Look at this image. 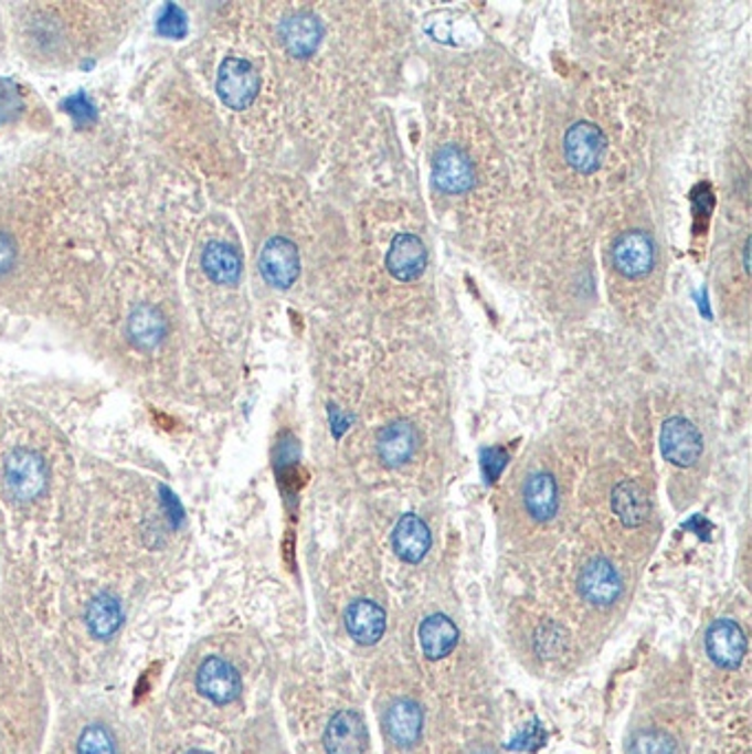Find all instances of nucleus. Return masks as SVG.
<instances>
[{
	"mask_svg": "<svg viewBox=\"0 0 752 754\" xmlns=\"http://www.w3.org/2000/svg\"><path fill=\"white\" fill-rule=\"evenodd\" d=\"M565 157L568 163L583 174L596 172L607 155V137L592 121H576L565 132Z\"/></svg>",
	"mask_w": 752,
	"mask_h": 754,
	"instance_id": "7ed1b4c3",
	"label": "nucleus"
},
{
	"mask_svg": "<svg viewBox=\"0 0 752 754\" xmlns=\"http://www.w3.org/2000/svg\"><path fill=\"white\" fill-rule=\"evenodd\" d=\"M433 179L435 185L446 194L468 192L475 185V168L470 157L453 144L439 148L433 159Z\"/></svg>",
	"mask_w": 752,
	"mask_h": 754,
	"instance_id": "1a4fd4ad",
	"label": "nucleus"
},
{
	"mask_svg": "<svg viewBox=\"0 0 752 754\" xmlns=\"http://www.w3.org/2000/svg\"><path fill=\"white\" fill-rule=\"evenodd\" d=\"M201 267L210 280L219 285H234L241 278L243 261L232 245L223 241H212L201 254Z\"/></svg>",
	"mask_w": 752,
	"mask_h": 754,
	"instance_id": "412c9836",
	"label": "nucleus"
},
{
	"mask_svg": "<svg viewBox=\"0 0 752 754\" xmlns=\"http://www.w3.org/2000/svg\"><path fill=\"white\" fill-rule=\"evenodd\" d=\"M627 754H678L676 740L658 729L638 731L627 746Z\"/></svg>",
	"mask_w": 752,
	"mask_h": 754,
	"instance_id": "b1692460",
	"label": "nucleus"
},
{
	"mask_svg": "<svg viewBox=\"0 0 752 754\" xmlns=\"http://www.w3.org/2000/svg\"><path fill=\"white\" fill-rule=\"evenodd\" d=\"M188 754H210V753H205V751H192V753H188Z\"/></svg>",
	"mask_w": 752,
	"mask_h": 754,
	"instance_id": "7c9ffc66",
	"label": "nucleus"
},
{
	"mask_svg": "<svg viewBox=\"0 0 752 754\" xmlns=\"http://www.w3.org/2000/svg\"><path fill=\"white\" fill-rule=\"evenodd\" d=\"M15 261H18V247H15L13 238L0 230V276L11 272Z\"/></svg>",
	"mask_w": 752,
	"mask_h": 754,
	"instance_id": "c85d7f7f",
	"label": "nucleus"
},
{
	"mask_svg": "<svg viewBox=\"0 0 752 754\" xmlns=\"http://www.w3.org/2000/svg\"><path fill=\"white\" fill-rule=\"evenodd\" d=\"M428 265V252L420 236L415 234H398L386 252V269L400 283H413L422 278Z\"/></svg>",
	"mask_w": 752,
	"mask_h": 754,
	"instance_id": "f8f14e48",
	"label": "nucleus"
},
{
	"mask_svg": "<svg viewBox=\"0 0 752 754\" xmlns=\"http://www.w3.org/2000/svg\"><path fill=\"white\" fill-rule=\"evenodd\" d=\"M258 269L272 287L289 289L300 274L298 247L285 236L269 238L261 249Z\"/></svg>",
	"mask_w": 752,
	"mask_h": 754,
	"instance_id": "39448f33",
	"label": "nucleus"
},
{
	"mask_svg": "<svg viewBox=\"0 0 752 754\" xmlns=\"http://www.w3.org/2000/svg\"><path fill=\"white\" fill-rule=\"evenodd\" d=\"M431 543H433L431 530L424 523V519H420L417 514H404L395 523L393 550L404 563H411V565L422 563L431 550Z\"/></svg>",
	"mask_w": 752,
	"mask_h": 754,
	"instance_id": "f3484780",
	"label": "nucleus"
},
{
	"mask_svg": "<svg viewBox=\"0 0 752 754\" xmlns=\"http://www.w3.org/2000/svg\"><path fill=\"white\" fill-rule=\"evenodd\" d=\"M612 261L616 269L627 278L647 276L656 263V245L652 236L643 230L625 232L612 249Z\"/></svg>",
	"mask_w": 752,
	"mask_h": 754,
	"instance_id": "0eeeda50",
	"label": "nucleus"
},
{
	"mask_svg": "<svg viewBox=\"0 0 752 754\" xmlns=\"http://www.w3.org/2000/svg\"><path fill=\"white\" fill-rule=\"evenodd\" d=\"M523 503L534 521H552L559 512V484L552 472H532L523 486Z\"/></svg>",
	"mask_w": 752,
	"mask_h": 754,
	"instance_id": "a211bd4d",
	"label": "nucleus"
},
{
	"mask_svg": "<svg viewBox=\"0 0 752 754\" xmlns=\"http://www.w3.org/2000/svg\"><path fill=\"white\" fill-rule=\"evenodd\" d=\"M345 625H347L349 636L358 645L371 647V645L380 643L384 631H386V614L373 601H353L347 607Z\"/></svg>",
	"mask_w": 752,
	"mask_h": 754,
	"instance_id": "dca6fc26",
	"label": "nucleus"
},
{
	"mask_svg": "<svg viewBox=\"0 0 752 754\" xmlns=\"http://www.w3.org/2000/svg\"><path fill=\"white\" fill-rule=\"evenodd\" d=\"M4 488L13 501L29 503L49 486V468L44 459L29 448L13 450L4 461Z\"/></svg>",
	"mask_w": 752,
	"mask_h": 754,
	"instance_id": "f257e3e1",
	"label": "nucleus"
},
{
	"mask_svg": "<svg viewBox=\"0 0 752 754\" xmlns=\"http://www.w3.org/2000/svg\"><path fill=\"white\" fill-rule=\"evenodd\" d=\"M197 689L212 704L225 707L239 700L243 682L239 671L227 660L212 656L205 658L197 671Z\"/></svg>",
	"mask_w": 752,
	"mask_h": 754,
	"instance_id": "423d86ee",
	"label": "nucleus"
},
{
	"mask_svg": "<svg viewBox=\"0 0 752 754\" xmlns=\"http://www.w3.org/2000/svg\"><path fill=\"white\" fill-rule=\"evenodd\" d=\"M660 450L669 464L678 468H691L702 457L705 439L693 422L676 415L663 424Z\"/></svg>",
	"mask_w": 752,
	"mask_h": 754,
	"instance_id": "20e7f679",
	"label": "nucleus"
},
{
	"mask_svg": "<svg viewBox=\"0 0 752 754\" xmlns=\"http://www.w3.org/2000/svg\"><path fill=\"white\" fill-rule=\"evenodd\" d=\"M22 110V95L11 79L0 77V126L13 121Z\"/></svg>",
	"mask_w": 752,
	"mask_h": 754,
	"instance_id": "a878e982",
	"label": "nucleus"
},
{
	"mask_svg": "<svg viewBox=\"0 0 752 754\" xmlns=\"http://www.w3.org/2000/svg\"><path fill=\"white\" fill-rule=\"evenodd\" d=\"M707 654L720 669H738L749 651L744 629L735 620H716L707 631Z\"/></svg>",
	"mask_w": 752,
	"mask_h": 754,
	"instance_id": "6e6552de",
	"label": "nucleus"
},
{
	"mask_svg": "<svg viewBox=\"0 0 752 754\" xmlns=\"http://www.w3.org/2000/svg\"><path fill=\"white\" fill-rule=\"evenodd\" d=\"M62 108L66 110V115H68L77 126H88V124H93V119L97 117V110H95L93 102H91L84 93H75L73 97L64 99Z\"/></svg>",
	"mask_w": 752,
	"mask_h": 754,
	"instance_id": "cd10ccee",
	"label": "nucleus"
},
{
	"mask_svg": "<svg viewBox=\"0 0 752 754\" xmlns=\"http://www.w3.org/2000/svg\"><path fill=\"white\" fill-rule=\"evenodd\" d=\"M278 35L289 55L305 60L318 51L325 38V26L318 15L309 11H296L283 18L278 26Z\"/></svg>",
	"mask_w": 752,
	"mask_h": 754,
	"instance_id": "9b49d317",
	"label": "nucleus"
},
{
	"mask_svg": "<svg viewBox=\"0 0 752 754\" xmlns=\"http://www.w3.org/2000/svg\"><path fill=\"white\" fill-rule=\"evenodd\" d=\"M126 331L130 342L141 349V351H152L157 349L168 331V322L163 318V314L155 307V305H137L126 322Z\"/></svg>",
	"mask_w": 752,
	"mask_h": 754,
	"instance_id": "6ab92c4d",
	"label": "nucleus"
},
{
	"mask_svg": "<svg viewBox=\"0 0 752 754\" xmlns=\"http://www.w3.org/2000/svg\"><path fill=\"white\" fill-rule=\"evenodd\" d=\"M261 91L256 66L243 57H227L216 73V93L221 102L234 110L247 108Z\"/></svg>",
	"mask_w": 752,
	"mask_h": 754,
	"instance_id": "f03ea898",
	"label": "nucleus"
},
{
	"mask_svg": "<svg viewBox=\"0 0 752 754\" xmlns=\"http://www.w3.org/2000/svg\"><path fill=\"white\" fill-rule=\"evenodd\" d=\"M417 636H420V647L428 660H444L457 647L459 629L448 616L433 614L424 618Z\"/></svg>",
	"mask_w": 752,
	"mask_h": 754,
	"instance_id": "aec40b11",
	"label": "nucleus"
},
{
	"mask_svg": "<svg viewBox=\"0 0 752 754\" xmlns=\"http://www.w3.org/2000/svg\"><path fill=\"white\" fill-rule=\"evenodd\" d=\"M77 754H117V744L113 735L99 726H86L77 740Z\"/></svg>",
	"mask_w": 752,
	"mask_h": 754,
	"instance_id": "393cba45",
	"label": "nucleus"
},
{
	"mask_svg": "<svg viewBox=\"0 0 752 754\" xmlns=\"http://www.w3.org/2000/svg\"><path fill=\"white\" fill-rule=\"evenodd\" d=\"M157 29H159V33L166 35V38H181V35L186 33V29H188L186 13H183L177 4L168 2V4L163 7V11H161L159 20H157Z\"/></svg>",
	"mask_w": 752,
	"mask_h": 754,
	"instance_id": "bb28decb",
	"label": "nucleus"
},
{
	"mask_svg": "<svg viewBox=\"0 0 752 754\" xmlns=\"http://www.w3.org/2000/svg\"><path fill=\"white\" fill-rule=\"evenodd\" d=\"M322 744L327 754H364L369 733L362 715L356 711L336 713L325 729Z\"/></svg>",
	"mask_w": 752,
	"mask_h": 754,
	"instance_id": "ddd939ff",
	"label": "nucleus"
},
{
	"mask_svg": "<svg viewBox=\"0 0 752 754\" xmlns=\"http://www.w3.org/2000/svg\"><path fill=\"white\" fill-rule=\"evenodd\" d=\"M466 754H495V751L488 748V746H473V748L466 751Z\"/></svg>",
	"mask_w": 752,
	"mask_h": 754,
	"instance_id": "c756f323",
	"label": "nucleus"
},
{
	"mask_svg": "<svg viewBox=\"0 0 752 754\" xmlns=\"http://www.w3.org/2000/svg\"><path fill=\"white\" fill-rule=\"evenodd\" d=\"M612 510L625 528H640L649 517V499L636 481H621L612 492Z\"/></svg>",
	"mask_w": 752,
	"mask_h": 754,
	"instance_id": "4be33fe9",
	"label": "nucleus"
},
{
	"mask_svg": "<svg viewBox=\"0 0 752 754\" xmlns=\"http://www.w3.org/2000/svg\"><path fill=\"white\" fill-rule=\"evenodd\" d=\"M380 461L389 468H400L413 459L420 446V433L413 422L395 420L386 424L378 435Z\"/></svg>",
	"mask_w": 752,
	"mask_h": 754,
	"instance_id": "4468645a",
	"label": "nucleus"
},
{
	"mask_svg": "<svg viewBox=\"0 0 752 754\" xmlns=\"http://www.w3.org/2000/svg\"><path fill=\"white\" fill-rule=\"evenodd\" d=\"M579 592L590 605L610 607L623 594V578L607 559H594L579 576Z\"/></svg>",
	"mask_w": 752,
	"mask_h": 754,
	"instance_id": "9d476101",
	"label": "nucleus"
},
{
	"mask_svg": "<svg viewBox=\"0 0 752 754\" xmlns=\"http://www.w3.org/2000/svg\"><path fill=\"white\" fill-rule=\"evenodd\" d=\"M84 618L93 638L108 640L121 627L124 609L113 594H99L88 603Z\"/></svg>",
	"mask_w": 752,
	"mask_h": 754,
	"instance_id": "5701e85b",
	"label": "nucleus"
},
{
	"mask_svg": "<svg viewBox=\"0 0 752 754\" xmlns=\"http://www.w3.org/2000/svg\"><path fill=\"white\" fill-rule=\"evenodd\" d=\"M424 729V713L413 700H395L384 713V731L400 748H411L420 742Z\"/></svg>",
	"mask_w": 752,
	"mask_h": 754,
	"instance_id": "2eb2a0df",
	"label": "nucleus"
}]
</instances>
